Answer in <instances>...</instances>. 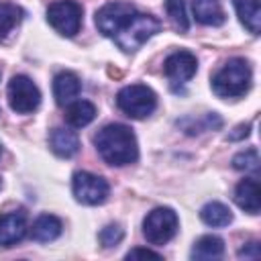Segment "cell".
Returning <instances> with one entry per match:
<instances>
[{
    "instance_id": "obj_16",
    "label": "cell",
    "mask_w": 261,
    "mask_h": 261,
    "mask_svg": "<svg viewBox=\"0 0 261 261\" xmlns=\"http://www.w3.org/2000/svg\"><path fill=\"white\" fill-rule=\"evenodd\" d=\"M222 255H224V241L216 234L200 237L190 251V257L196 261H214V259H220Z\"/></svg>"
},
{
    "instance_id": "obj_15",
    "label": "cell",
    "mask_w": 261,
    "mask_h": 261,
    "mask_svg": "<svg viewBox=\"0 0 261 261\" xmlns=\"http://www.w3.org/2000/svg\"><path fill=\"white\" fill-rule=\"evenodd\" d=\"M192 10H194V18L206 27H220L226 20V14L218 0H194Z\"/></svg>"
},
{
    "instance_id": "obj_6",
    "label": "cell",
    "mask_w": 261,
    "mask_h": 261,
    "mask_svg": "<svg viewBox=\"0 0 261 261\" xmlns=\"http://www.w3.org/2000/svg\"><path fill=\"white\" fill-rule=\"evenodd\" d=\"M8 104L16 114H31L41 106V92L29 75H12L6 88Z\"/></svg>"
},
{
    "instance_id": "obj_13",
    "label": "cell",
    "mask_w": 261,
    "mask_h": 261,
    "mask_svg": "<svg viewBox=\"0 0 261 261\" xmlns=\"http://www.w3.org/2000/svg\"><path fill=\"white\" fill-rule=\"evenodd\" d=\"M49 147L57 157L69 159L80 151L77 133L71 130V128H65V126H55L49 135Z\"/></svg>"
},
{
    "instance_id": "obj_26",
    "label": "cell",
    "mask_w": 261,
    "mask_h": 261,
    "mask_svg": "<svg viewBox=\"0 0 261 261\" xmlns=\"http://www.w3.org/2000/svg\"><path fill=\"white\" fill-rule=\"evenodd\" d=\"M259 255H261V253H259V243H257V241H251V243H247L245 247L239 249V257H241V259H243V257H245V259H259Z\"/></svg>"
},
{
    "instance_id": "obj_19",
    "label": "cell",
    "mask_w": 261,
    "mask_h": 261,
    "mask_svg": "<svg viewBox=\"0 0 261 261\" xmlns=\"http://www.w3.org/2000/svg\"><path fill=\"white\" fill-rule=\"evenodd\" d=\"M232 6L237 10V16L243 22V27L249 33L259 35V29H261V6H259V0H232Z\"/></svg>"
},
{
    "instance_id": "obj_8",
    "label": "cell",
    "mask_w": 261,
    "mask_h": 261,
    "mask_svg": "<svg viewBox=\"0 0 261 261\" xmlns=\"http://www.w3.org/2000/svg\"><path fill=\"white\" fill-rule=\"evenodd\" d=\"M82 4L75 0H57L47 8V22L63 37L77 35L82 27Z\"/></svg>"
},
{
    "instance_id": "obj_22",
    "label": "cell",
    "mask_w": 261,
    "mask_h": 261,
    "mask_svg": "<svg viewBox=\"0 0 261 261\" xmlns=\"http://www.w3.org/2000/svg\"><path fill=\"white\" fill-rule=\"evenodd\" d=\"M165 12L171 20V24L179 31L186 33L190 29V18L186 10V0H165Z\"/></svg>"
},
{
    "instance_id": "obj_9",
    "label": "cell",
    "mask_w": 261,
    "mask_h": 261,
    "mask_svg": "<svg viewBox=\"0 0 261 261\" xmlns=\"http://www.w3.org/2000/svg\"><path fill=\"white\" fill-rule=\"evenodd\" d=\"M137 8L130 2H108L96 12V27L104 37H114Z\"/></svg>"
},
{
    "instance_id": "obj_3",
    "label": "cell",
    "mask_w": 261,
    "mask_h": 261,
    "mask_svg": "<svg viewBox=\"0 0 261 261\" xmlns=\"http://www.w3.org/2000/svg\"><path fill=\"white\" fill-rule=\"evenodd\" d=\"M159 31H161L159 18H155L153 14L135 10V12L130 14V18L120 27V31H118L112 39H114V43L118 45V49H122L124 53H135V51L141 49L151 37H155Z\"/></svg>"
},
{
    "instance_id": "obj_17",
    "label": "cell",
    "mask_w": 261,
    "mask_h": 261,
    "mask_svg": "<svg viewBox=\"0 0 261 261\" xmlns=\"http://www.w3.org/2000/svg\"><path fill=\"white\" fill-rule=\"evenodd\" d=\"M63 116L71 128H82V126H88L96 118V106L88 100H73L65 106Z\"/></svg>"
},
{
    "instance_id": "obj_5",
    "label": "cell",
    "mask_w": 261,
    "mask_h": 261,
    "mask_svg": "<svg viewBox=\"0 0 261 261\" xmlns=\"http://www.w3.org/2000/svg\"><path fill=\"white\" fill-rule=\"evenodd\" d=\"M177 228H179V218L167 206L153 208L143 220V237L147 239L149 245L155 247L169 243L177 234Z\"/></svg>"
},
{
    "instance_id": "obj_27",
    "label": "cell",
    "mask_w": 261,
    "mask_h": 261,
    "mask_svg": "<svg viewBox=\"0 0 261 261\" xmlns=\"http://www.w3.org/2000/svg\"><path fill=\"white\" fill-rule=\"evenodd\" d=\"M249 130H251V124H239L237 128H234V133H228V141H241V139H245V137H249Z\"/></svg>"
},
{
    "instance_id": "obj_4",
    "label": "cell",
    "mask_w": 261,
    "mask_h": 261,
    "mask_svg": "<svg viewBox=\"0 0 261 261\" xmlns=\"http://www.w3.org/2000/svg\"><path fill=\"white\" fill-rule=\"evenodd\" d=\"M116 106L130 118H147L157 108V94L145 84H130L118 90Z\"/></svg>"
},
{
    "instance_id": "obj_1",
    "label": "cell",
    "mask_w": 261,
    "mask_h": 261,
    "mask_svg": "<svg viewBox=\"0 0 261 261\" xmlns=\"http://www.w3.org/2000/svg\"><path fill=\"white\" fill-rule=\"evenodd\" d=\"M94 145L98 155L104 159V163L112 167H122L130 165L139 159V143L130 126L120 124V122H110L102 126L96 137Z\"/></svg>"
},
{
    "instance_id": "obj_24",
    "label": "cell",
    "mask_w": 261,
    "mask_h": 261,
    "mask_svg": "<svg viewBox=\"0 0 261 261\" xmlns=\"http://www.w3.org/2000/svg\"><path fill=\"white\" fill-rule=\"evenodd\" d=\"M98 239H100L102 247L110 249V247H116V245L124 239V230H122V226H120V224H106V226L100 230Z\"/></svg>"
},
{
    "instance_id": "obj_25",
    "label": "cell",
    "mask_w": 261,
    "mask_h": 261,
    "mask_svg": "<svg viewBox=\"0 0 261 261\" xmlns=\"http://www.w3.org/2000/svg\"><path fill=\"white\" fill-rule=\"evenodd\" d=\"M124 259H163L159 253H155V251H151V249H143V247H135V249H130L126 255H124Z\"/></svg>"
},
{
    "instance_id": "obj_12",
    "label": "cell",
    "mask_w": 261,
    "mask_h": 261,
    "mask_svg": "<svg viewBox=\"0 0 261 261\" xmlns=\"http://www.w3.org/2000/svg\"><path fill=\"white\" fill-rule=\"evenodd\" d=\"M82 82L73 71H59L53 77V98L59 106H67L80 96Z\"/></svg>"
},
{
    "instance_id": "obj_11",
    "label": "cell",
    "mask_w": 261,
    "mask_h": 261,
    "mask_svg": "<svg viewBox=\"0 0 261 261\" xmlns=\"http://www.w3.org/2000/svg\"><path fill=\"white\" fill-rule=\"evenodd\" d=\"M29 232L24 212H6L0 216V247L8 249L20 243Z\"/></svg>"
},
{
    "instance_id": "obj_14",
    "label": "cell",
    "mask_w": 261,
    "mask_h": 261,
    "mask_svg": "<svg viewBox=\"0 0 261 261\" xmlns=\"http://www.w3.org/2000/svg\"><path fill=\"white\" fill-rule=\"evenodd\" d=\"M234 202L241 210L249 214H259L261 210V190L255 179H241L234 188Z\"/></svg>"
},
{
    "instance_id": "obj_23",
    "label": "cell",
    "mask_w": 261,
    "mask_h": 261,
    "mask_svg": "<svg viewBox=\"0 0 261 261\" xmlns=\"http://www.w3.org/2000/svg\"><path fill=\"white\" fill-rule=\"evenodd\" d=\"M232 167L237 171H245V173H255L259 171V153L255 147L247 149V151H241L232 157Z\"/></svg>"
},
{
    "instance_id": "obj_28",
    "label": "cell",
    "mask_w": 261,
    "mask_h": 261,
    "mask_svg": "<svg viewBox=\"0 0 261 261\" xmlns=\"http://www.w3.org/2000/svg\"><path fill=\"white\" fill-rule=\"evenodd\" d=\"M0 157H2V143H0Z\"/></svg>"
},
{
    "instance_id": "obj_21",
    "label": "cell",
    "mask_w": 261,
    "mask_h": 261,
    "mask_svg": "<svg viewBox=\"0 0 261 261\" xmlns=\"http://www.w3.org/2000/svg\"><path fill=\"white\" fill-rule=\"evenodd\" d=\"M22 8L16 4H6L0 2V39H6L22 20Z\"/></svg>"
},
{
    "instance_id": "obj_18",
    "label": "cell",
    "mask_w": 261,
    "mask_h": 261,
    "mask_svg": "<svg viewBox=\"0 0 261 261\" xmlns=\"http://www.w3.org/2000/svg\"><path fill=\"white\" fill-rule=\"evenodd\" d=\"M61 230H63V224H61V220L57 216L41 214L31 226V237L37 243H51L61 234Z\"/></svg>"
},
{
    "instance_id": "obj_7",
    "label": "cell",
    "mask_w": 261,
    "mask_h": 261,
    "mask_svg": "<svg viewBox=\"0 0 261 261\" xmlns=\"http://www.w3.org/2000/svg\"><path fill=\"white\" fill-rule=\"evenodd\" d=\"M71 192L73 198L80 204L86 206H98L104 204L108 194H110V186L104 177L90 173V171H75L73 179H71Z\"/></svg>"
},
{
    "instance_id": "obj_10",
    "label": "cell",
    "mask_w": 261,
    "mask_h": 261,
    "mask_svg": "<svg viewBox=\"0 0 261 261\" xmlns=\"http://www.w3.org/2000/svg\"><path fill=\"white\" fill-rule=\"evenodd\" d=\"M163 71H165L167 80L173 86H177V84L181 86V84L190 82L196 75V71H198V59L190 51H184V49L181 51H175V53H171V55L165 57Z\"/></svg>"
},
{
    "instance_id": "obj_2",
    "label": "cell",
    "mask_w": 261,
    "mask_h": 261,
    "mask_svg": "<svg viewBox=\"0 0 261 261\" xmlns=\"http://www.w3.org/2000/svg\"><path fill=\"white\" fill-rule=\"evenodd\" d=\"M253 82V71L247 59L232 57L212 75V92L218 98H241L249 92Z\"/></svg>"
},
{
    "instance_id": "obj_20",
    "label": "cell",
    "mask_w": 261,
    "mask_h": 261,
    "mask_svg": "<svg viewBox=\"0 0 261 261\" xmlns=\"http://www.w3.org/2000/svg\"><path fill=\"white\" fill-rule=\"evenodd\" d=\"M200 220L212 228H222L232 222V212L222 202H208L200 208Z\"/></svg>"
}]
</instances>
